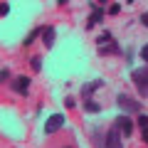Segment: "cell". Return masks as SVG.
<instances>
[{"mask_svg":"<svg viewBox=\"0 0 148 148\" xmlns=\"http://www.w3.org/2000/svg\"><path fill=\"white\" fill-rule=\"evenodd\" d=\"M131 79H133V84H136V89H138V94L143 96V99H148V67L146 69H133L131 72Z\"/></svg>","mask_w":148,"mask_h":148,"instance_id":"obj_1","label":"cell"},{"mask_svg":"<svg viewBox=\"0 0 148 148\" xmlns=\"http://www.w3.org/2000/svg\"><path fill=\"white\" fill-rule=\"evenodd\" d=\"M116 104H119V109H123V111H141V101L131 99L128 94H119Z\"/></svg>","mask_w":148,"mask_h":148,"instance_id":"obj_2","label":"cell"},{"mask_svg":"<svg viewBox=\"0 0 148 148\" xmlns=\"http://www.w3.org/2000/svg\"><path fill=\"white\" fill-rule=\"evenodd\" d=\"M104 148H123V143H121V131H119L116 126L106 133V138H104Z\"/></svg>","mask_w":148,"mask_h":148,"instance_id":"obj_3","label":"cell"},{"mask_svg":"<svg viewBox=\"0 0 148 148\" xmlns=\"http://www.w3.org/2000/svg\"><path fill=\"white\" fill-rule=\"evenodd\" d=\"M64 126V114H52V116L45 121V133H54Z\"/></svg>","mask_w":148,"mask_h":148,"instance_id":"obj_4","label":"cell"},{"mask_svg":"<svg viewBox=\"0 0 148 148\" xmlns=\"http://www.w3.org/2000/svg\"><path fill=\"white\" fill-rule=\"evenodd\" d=\"M30 84H32L30 77H15V79H12V89H15V94H20V96H25L27 91H30Z\"/></svg>","mask_w":148,"mask_h":148,"instance_id":"obj_5","label":"cell"},{"mask_svg":"<svg viewBox=\"0 0 148 148\" xmlns=\"http://www.w3.org/2000/svg\"><path fill=\"white\" fill-rule=\"evenodd\" d=\"M114 126H116L123 136H131V131H133V121H131L128 116H119L116 121H114Z\"/></svg>","mask_w":148,"mask_h":148,"instance_id":"obj_6","label":"cell"},{"mask_svg":"<svg viewBox=\"0 0 148 148\" xmlns=\"http://www.w3.org/2000/svg\"><path fill=\"white\" fill-rule=\"evenodd\" d=\"M101 86H104V79H94V82H89V84H84V86H82V96H84V101L91 99V96H94V91L101 89Z\"/></svg>","mask_w":148,"mask_h":148,"instance_id":"obj_7","label":"cell"},{"mask_svg":"<svg viewBox=\"0 0 148 148\" xmlns=\"http://www.w3.org/2000/svg\"><path fill=\"white\" fill-rule=\"evenodd\" d=\"M91 8H94V12H91V15H89V20H86V30H91V27H94L96 22H101V20H104V10H101V8L96 5V3H91Z\"/></svg>","mask_w":148,"mask_h":148,"instance_id":"obj_8","label":"cell"},{"mask_svg":"<svg viewBox=\"0 0 148 148\" xmlns=\"http://www.w3.org/2000/svg\"><path fill=\"white\" fill-rule=\"evenodd\" d=\"M54 37H57L54 27H45V32H42V42H45V49H52V47H54Z\"/></svg>","mask_w":148,"mask_h":148,"instance_id":"obj_9","label":"cell"},{"mask_svg":"<svg viewBox=\"0 0 148 148\" xmlns=\"http://www.w3.org/2000/svg\"><path fill=\"white\" fill-rule=\"evenodd\" d=\"M99 54H121V47H119L116 40H111V42H106L104 47L99 49Z\"/></svg>","mask_w":148,"mask_h":148,"instance_id":"obj_10","label":"cell"},{"mask_svg":"<svg viewBox=\"0 0 148 148\" xmlns=\"http://www.w3.org/2000/svg\"><path fill=\"white\" fill-rule=\"evenodd\" d=\"M42 32H45V27H35V30H32L30 35L25 37V47H30V45H32V42L37 40V35H42Z\"/></svg>","mask_w":148,"mask_h":148,"instance_id":"obj_11","label":"cell"},{"mask_svg":"<svg viewBox=\"0 0 148 148\" xmlns=\"http://www.w3.org/2000/svg\"><path fill=\"white\" fill-rule=\"evenodd\" d=\"M84 111H89V114H99V111H101V106L96 104L94 99H86V101H84Z\"/></svg>","mask_w":148,"mask_h":148,"instance_id":"obj_12","label":"cell"},{"mask_svg":"<svg viewBox=\"0 0 148 148\" xmlns=\"http://www.w3.org/2000/svg\"><path fill=\"white\" fill-rule=\"evenodd\" d=\"M111 40H114V37H111V32H104V35L96 37V45H99V47H104V45H106V42H111Z\"/></svg>","mask_w":148,"mask_h":148,"instance_id":"obj_13","label":"cell"},{"mask_svg":"<svg viewBox=\"0 0 148 148\" xmlns=\"http://www.w3.org/2000/svg\"><path fill=\"white\" fill-rule=\"evenodd\" d=\"M30 64H32V69H35V72H40V69H42V57H32Z\"/></svg>","mask_w":148,"mask_h":148,"instance_id":"obj_14","label":"cell"},{"mask_svg":"<svg viewBox=\"0 0 148 148\" xmlns=\"http://www.w3.org/2000/svg\"><path fill=\"white\" fill-rule=\"evenodd\" d=\"M8 79H10V69H8V67H3V69H0V82L5 84Z\"/></svg>","mask_w":148,"mask_h":148,"instance_id":"obj_15","label":"cell"},{"mask_svg":"<svg viewBox=\"0 0 148 148\" xmlns=\"http://www.w3.org/2000/svg\"><path fill=\"white\" fill-rule=\"evenodd\" d=\"M119 12H121V5H119V3H111L109 5V15H119Z\"/></svg>","mask_w":148,"mask_h":148,"instance_id":"obj_16","label":"cell"},{"mask_svg":"<svg viewBox=\"0 0 148 148\" xmlns=\"http://www.w3.org/2000/svg\"><path fill=\"white\" fill-rule=\"evenodd\" d=\"M138 126H141V128L148 126V116H146V114H141V116H138Z\"/></svg>","mask_w":148,"mask_h":148,"instance_id":"obj_17","label":"cell"},{"mask_svg":"<svg viewBox=\"0 0 148 148\" xmlns=\"http://www.w3.org/2000/svg\"><path fill=\"white\" fill-rule=\"evenodd\" d=\"M8 12H10V5H8V3H0V15L5 17Z\"/></svg>","mask_w":148,"mask_h":148,"instance_id":"obj_18","label":"cell"},{"mask_svg":"<svg viewBox=\"0 0 148 148\" xmlns=\"http://www.w3.org/2000/svg\"><path fill=\"white\" fill-rule=\"evenodd\" d=\"M64 106H67V109H74V106H77V101H74L72 96H67V99H64Z\"/></svg>","mask_w":148,"mask_h":148,"instance_id":"obj_19","label":"cell"},{"mask_svg":"<svg viewBox=\"0 0 148 148\" xmlns=\"http://www.w3.org/2000/svg\"><path fill=\"white\" fill-rule=\"evenodd\" d=\"M141 59L148 64V45H143V49H141Z\"/></svg>","mask_w":148,"mask_h":148,"instance_id":"obj_20","label":"cell"},{"mask_svg":"<svg viewBox=\"0 0 148 148\" xmlns=\"http://www.w3.org/2000/svg\"><path fill=\"white\" fill-rule=\"evenodd\" d=\"M141 131H143V143H148V126H146V128H141Z\"/></svg>","mask_w":148,"mask_h":148,"instance_id":"obj_21","label":"cell"},{"mask_svg":"<svg viewBox=\"0 0 148 148\" xmlns=\"http://www.w3.org/2000/svg\"><path fill=\"white\" fill-rule=\"evenodd\" d=\"M141 22H143V25L148 27V12H143V15H141Z\"/></svg>","mask_w":148,"mask_h":148,"instance_id":"obj_22","label":"cell"}]
</instances>
